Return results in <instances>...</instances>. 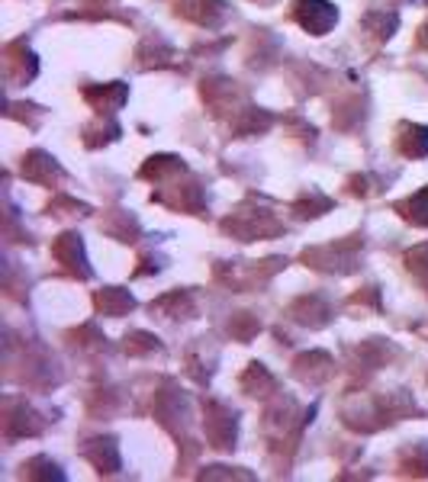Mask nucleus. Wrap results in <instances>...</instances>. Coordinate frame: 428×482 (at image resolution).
Instances as JSON below:
<instances>
[{
  "instance_id": "obj_8",
  "label": "nucleus",
  "mask_w": 428,
  "mask_h": 482,
  "mask_svg": "<svg viewBox=\"0 0 428 482\" xmlns=\"http://www.w3.org/2000/svg\"><path fill=\"white\" fill-rule=\"evenodd\" d=\"M4 64H7V78L13 80V84H26V80H33L36 71H39V64H36V55L29 52L26 46H7V58H4Z\"/></svg>"
},
{
  "instance_id": "obj_2",
  "label": "nucleus",
  "mask_w": 428,
  "mask_h": 482,
  "mask_svg": "<svg viewBox=\"0 0 428 482\" xmlns=\"http://www.w3.org/2000/svg\"><path fill=\"white\" fill-rule=\"evenodd\" d=\"M226 232L239 235L242 241H255V238H264V235H277L281 232V222L274 219V212H264V209H239L232 219H226L222 225Z\"/></svg>"
},
{
  "instance_id": "obj_19",
  "label": "nucleus",
  "mask_w": 428,
  "mask_h": 482,
  "mask_svg": "<svg viewBox=\"0 0 428 482\" xmlns=\"http://www.w3.org/2000/svg\"><path fill=\"white\" fill-rule=\"evenodd\" d=\"M26 470V479H55V482H65V473H62V466L49 457H33L29 463L23 466Z\"/></svg>"
},
{
  "instance_id": "obj_5",
  "label": "nucleus",
  "mask_w": 428,
  "mask_h": 482,
  "mask_svg": "<svg viewBox=\"0 0 428 482\" xmlns=\"http://www.w3.org/2000/svg\"><path fill=\"white\" fill-rule=\"evenodd\" d=\"M84 100L97 112H116L122 110V104L130 100V84H122V80H110V84H90L84 87Z\"/></svg>"
},
{
  "instance_id": "obj_22",
  "label": "nucleus",
  "mask_w": 428,
  "mask_h": 482,
  "mask_svg": "<svg viewBox=\"0 0 428 482\" xmlns=\"http://www.w3.org/2000/svg\"><path fill=\"white\" fill-rule=\"evenodd\" d=\"M419 42H422V46L428 48V23H425V26H422V29H419Z\"/></svg>"
},
{
  "instance_id": "obj_20",
  "label": "nucleus",
  "mask_w": 428,
  "mask_h": 482,
  "mask_svg": "<svg viewBox=\"0 0 428 482\" xmlns=\"http://www.w3.org/2000/svg\"><path fill=\"white\" fill-rule=\"evenodd\" d=\"M406 267H409L415 277L428 280V241H425V245H415V248L406 251Z\"/></svg>"
},
{
  "instance_id": "obj_12",
  "label": "nucleus",
  "mask_w": 428,
  "mask_h": 482,
  "mask_svg": "<svg viewBox=\"0 0 428 482\" xmlns=\"http://www.w3.org/2000/svg\"><path fill=\"white\" fill-rule=\"evenodd\" d=\"M187 174V164L174 154H155V158L146 161V168H142V177L155 180V184H168L171 177H180Z\"/></svg>"
},
{
  "instance_id": "obj_6",
  "label": "nucleus",
  "mask_w": 428,
  "mask_h": 482,
  "mask_svg": "<svg viewBox=\"0 0 428 482\" xmlns=\"http://www.w3.org/2000/svg\"><path fill=\"white\" fill-rule=\"evenodd\" d=\"M23 177L26 180H33V184H42V187H52L58 184L65 170L58 168V161L46 152H29L23 158Z\"/></svg>"
},
{
  "instance_id": "obj_13",
  "label": "nucleus",
  "mask_w": 428,
  "mask_h": 482,
  "mask_svg": "<svg viewBox=\"0 0 428 482\" xmlns=\"http://www.w3.org/2000/svg\"><path fill=\"white\" fill-rule=\"evenodd\" d=\"M399 152L412 161L428 158V126H412V122H406V126L399 129Z\"/></svg>"
},
{
  "instance_id": "obj_11",
  "label": "nucleus",
  "mask_w": 428,
  "mask_h": 482,
  "mask_svg": "<svg viewBox=\"0 0 428 482\" xmlns=\"http://www.w3.org/2000/svg\"><path fill=\"white\" fill-rule=\"evenodd\" d=\"M290 315L299 321V325H309V328H323L325 321H329L331 309L325 305V299H319V296H303V299H297V303H293Z\"/></svg>"
},
{
  "instance_id": "obj_4",
  "label": "nucleus",
  "mask_w": 428,
  "mask_h": 482,
  "mask_svg": "<svg viewBox=\"0 0 428 482\" xmlns=\"http://www.w3.org/2000/svg\"><path fill=\"white\" fill-rule=\"evenodd\" d=\"M203 425H206V437H210L213 447L226 450L235 444V425H239V421H235V411L210 402V405H206V421H203Z\"/></svg>"
},
{
  "instance_id": "obj_16",
  "label": "nucleus",
  "mask_w": 428,
  "mask_h": 482,
  "mask_svg": "<svg viewBox=\"0 0 428 482\" xmlns=\"http://www.w3.org/2000/svg\"><path fill=\"white\" fill-rule=\"evenodd\" d=\"M242 389L248 395H267V393H274L277 383L261 363H248V370H245V377H242Z\"/></svg>"
},
{
  "instance_id": "obj_17",
  "label": "nucleus",
  "mask_w": 428,
  "mask_h": 482,
  "mask_svg": "<svg viewBox=\"0 0 428 482\" xmlns=\"http://www.w3.org/2000/svg\"><path fill=\"white\" fill-rule=\"evenodd\" d=\"M325 361H331L329 353H319V351L303 353V357L297 361V377L306 379V383H323V379H329V373H325V370H315V367L325 363Z\"/></svg>"
},
{
  "instance_id": "obj_3",
  "label": "nucleus",
  "mask_w": 428,
  "mask_h": 482,
  "mask_svg": "<svg viewBox=\"0 0 428 482\" xmlns=\"http://www.w3.org/2000/svg\"><path fill=\"white\" fill-rule=\"evenodd\" d=\"M293 16L309 36H325V32H331V26L339 23V7L331 0H297Z\"/></svg>"
},
{
  "instance_id": "obj_15",
  "label": "nucleus",
  "mask_w": 428,
  "mask_h": 482,
  "mask_svg": "<svg viewBox=\"0 0 428 482\" xmlns=\"http://www.w3.org/2000/svg\"><path fill=\"white\" fill-rule=\"evenodd\" d=\"M396 209H399V216H403L406 222L425 225L428 229V187H422L419 193H412L409 200L396 203Z\"/></svg>"
},
{
  "instance_id": "obj_7",
  "label": "nucleus",
  "mask_w": 428,
  "mask_h": 482,
  "mask_svg": "<svg viewBox=\"0 0 428 482\" xmlns=\"http://www.w3.org/2000/svg\"><path fill=\"white\" fill-rule=\"evenodd\" d=\"M84 457L97 466L100 473H116L122 466L116 437H94V441H88L84 444Z\"/></svg>"
},
{
  "instance_id": "obj_14",
  "label": "nucleus",
  "mask_w": 428,
  "mask_h": 482,
  "mask_svg": "<svg viewBox=\"0 0 428 482\" xmlns=\"http://www.w3.org/2000/svg\"><path fill=\"white\" fill-rule=\"evenodd\" d=\"M42 431V421L29 405L20 402L17 405V415L7 418V437H23V434H39Z\"/></svg>"
},
{
  "instance_id": "obj_18",
  "label": "nucleus",
  "mask_w": 428,
  "mask_h": 482,
  "mask_svg": "<svg viewBox=\"0 0 428 482\" xmlns=\"http://www.w3.org/2000/svg\"><path fill=\"white\" fill-rule=\"evenodd\" d=\"M399 466H403L406 476H428V444H412L399 460Z\"/></svg>"
},
{
  "instance_id": "obj_9",
  "label": "nucleus",
  "mask_w": 428,
  "mask_h": 482,
  "mask_svg": "<svg viewBox=\"0 0 428 482\" xmlns=\"http://www.w3.org/2000/svg\"><path fill=\"white\" fill-rule=\"evenodd\" d=\"M180 13H184L187 20H194V23L216 29V26L226 20V4H222V0H184V4H180Z\"/></svg>"
},
{
  "instance_id": "obj_10",
  "label": "nucleus",
  "mask_w": 428,
  "mask_h": 482,
  "mask_svg": "<svg viewBox=\"0 0 428 482\" xmlns=\"http://www.w3.org/2000/svg\"><path fill=\"white\" fill-rule=\"evenodd\" d=\"M94 303H97V309L104 315H110V319H120V315H130L132 309H136V299H132L130 289L122 287H104L94 296Z\"/></svg>"
},
{
  "instance_id": "obj_21",
  "label": "nucleus",
  "mask_w": 428,
  "mask_h": 482,
  "mask_svg": "<svg viewBox=\"0 0 428 482\" xmlns=\"http://www.w3.org/2000/svg\"><path fill=\"white\" fill-rule=\"evenodd\" d=\"M158 337L148 335V331H132L130 337H126V351L130 353H146V351H158Z\"/></svg>"
},
{
  "instance_id": "obj_1",
  "label": "nucleus",
  "mask_w": 428,
  "mask_h": 482,
  "mask_svg": "<svg viewBox=\"0 0 428 482\" xmlns=\"http://www.w3.org/2000/svg\"><path fill=\"white\" fill-rule=\"evenodd\" d=\"M52 257H55L58 264L65 267L71 277H81V280H90V277H94V267H90V261H88L81 235H74V232L58 235V238L52 241Z\"/></svg>"
}]
</instances>
